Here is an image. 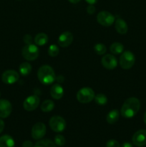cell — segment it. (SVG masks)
I'll use <instances>...</instances> for the list:
<instances>
[{
    "label": "cell",
    "mask_w": 146,
    "mask_h": 147,
    "mask_svg": "<svg viewBox=\"0 0 146 147\" xmlns=\"http://www.w3.org/2000/svg\"><path fill=\"white\" fill-rule=\"evenodd\" d=\"M50 95L55 100H60L64 96V89L60 83L54 84L50 89Z\"/></svg>",
    "instance_id": "15"
},
{
    "label": "cell",
    "mask_w": 146,
    "mask_h": 147,
    "mask_svg": "<svg viewBox=\"0 0 146 147\" xmlns=\"http://www.w3.org/2000/svg\"><path fill=\"white\" fill-rule=\"evenodd\" d=\"M73 34L70 32L66 31L64 32L61 33L59 36L57 42L58 45L62 47H67L72 44L73 42Z\"/></svg>",
    "instance_id": "14"
},
{
    "label": "cell",
    "mask_w": 146,
    "mask_h": 147,
    "mask_svg": "<svg viewBox=\"0 0 146 147\" xmlns=\"http://www.w3.org/2000/svg\"><path fill=\"white\" fill-rule=\"evenodd\" d=\"M54 142L56 144V146H63L65 144V138L64 137V136L61 134H57L56 135L55 137H54Z\"/></svg>",
    "instance_id": "27"
},
{
    "label": "cell",
    "mask_w": 146,
    "mask_h": 147,
    "mask_svg": "<svg viewBox=\"0 0 146 147\" xmlns=\"http://www.w3.org/2000/svg\"><path fill=\"white\" fill-rule=\"evenodd\" d=\"M48 36L47 34L43 32H40L39 34H37L35 36L34 39V41L35 45H37V46H44L48 42Z\"/></svg>",
    "instance_id": "19"
},
{
    "label": "cell",
    "mask_w": 146,
    "mask_h": 147,
    "mask_svg": "<svg viewBox=\"0 0 146 147\" xmlns=\"http://www.w3.org/2000/svg\"><path fill=\"white\" fill-rule=\"evenodd\" d=\"M94 101L100 106H104L107 103V96L102 93H98L94 96Z\"/></svg>",
    "instance_id": "25"
},
{
    "label": "cell",
    "mask_w": 146,
    "mask_h": 147,
    "mask_svg": "<svg viewBox=\"0 0 146 147\" xmlns=\"http://www.w3.org/2000/svg\"><path fill=\"white\" fill-rule=\"evenodd\" d=\"M143 120H144V123L146 125V112L145 113V115H144V119H143Z\"/></svg>",
    "instance_id": "36"
},
{
    "label": "cell",
    "mask_w": 146,
    "mask_h": 147,
    "mask_svg": "<svg viewBox=\"0 0 146 147\" xmlns=\"http://www.w3.org/2000/svg\"><path fill=\"white\" fill-rule=\"evenodd\" d=\"M21 55L27 61L35 60L40 55V50L38 48V46L33 43L26 45L21 50Z\"/></svg>",
    "instance_id": "3"
},
{
    "label": "cell",
    "mask_w": 146,
    "mask_h": 147,
    "mask_svg": "<svg viewBox=\"0 0 146 147\" xmlns=\"http://www.w3.org/2000/svg\"><path fill=\"white\" fill-rule=\"evenodd\" d=\"M94 92L91 88L84 87L80 89L77 93V100L81 103H89L94 100Z\"/></svg>",
    "instance_id": "5"
},
{
    "label": "cell",
    "mask_w": 146,
    "mask_h": 147,
    "mask_svg": "<svg viewBox=\"0 0 146 147\" xmlns=\"http://www.w3.org/2000/svg\"><path fill=\"white\" fill-rule=\"evenodd\" d=\"M41 110L44 113H48V112L52 111L54 108V103L52 100L47 99L43 101L41 105Z\"/></svg>",
    "instance_id": "22"
},
{
    "label": "cell",
    "mask_w": 146,
    "mask_h": 147,
    "mask_svg": "<svg viewBox=\"0 0 146 147\" xmlns=\"http://www.w3.org/2000/svg\"><path fill=\"white\" fill-rule=\"evenodd\" d=\"M23 40H24V43H25L26 45L31 44V43H32L33 42L32 37H31V36L29 34H25V35L24 36V37H23Z\"/></svg>",
    "instance_id": "29"
},
{
    "label": "cell",
    "mask_w": 146,
    "mask_h": 147,
    "mask_svg": "<svg viewBox=\"0 0 146 147\" xmlns=\"http://www.w3.org/2000/svg\"><path fill=\"white\" fill-rule=\"evenodd\" d=\"M19 79V75L16 70H7L1 75V80L7 85H12Z\"/></svg>",
    "instance_id": "10"
},
{
    "label": "cell",
    "mask_w": 146,
    "mask_h": 147,
    "mask_svg": "<svg viewBox=\"0 0 146 147\" xmlns=\"http://www.w3.org/2000/svg\"><path fill=\"white\" fill-rule=\"evenodd\" d=\"M40 99L36 95L28 96L23 102V108L27 111H32L37 109L40 105Z\"/></svg>",
    "instance_id": "9"
},
{
    "label": "cell",
    "mask_w": 146,
    "mask_h": 147,
    "mask_svg": "<svg viewBox=\"0 0 146 147\" xmlns=\"http://www.w3.org/2000/svg\"><path fill=\"white\" fill-rule=\"evenodd\" d=\"M120 114V112H119L118 110H117V109H113V110L110 111L107 113V116H106V121H107V122L109 124L115 123L119 120Z\"/></svg>",
    "instance_id": "17"
},
{
    "label": "cell",
    "mask_w": 146,
    "mask_h": 147,
    "mask_svg": "<svg viewBox=\"0 0 146 147\" xmlns=\"http://www.w3.org/2000/svg\"><path fill=\"white\" fill-rule=\"evenodd\" d=\"M69 1H70V3H72V4H77V3L80 2L81 0H68Z\"/></svg>",
    "instance_id": "35"
},
{
    "label": "cell",
    "mask_w": 146,
    "mask_h": 147,
    "mask_svg": "<svg viewBox=\"0 0 146 147\" xmlns=\"http://www.w3.org/2000/svg\"><path fill=\"white\" fill-rule=\"evenodd\" d=\"M101 64L103 67L107 70H114L118 65V61L115 56L111 54L104 55L101 60Z\"/></svg>",
    "instance_id": "11"
},
{
    "label": "cell",
    "mask_w": 146,
    "mask_h": 147,
    "mask_svg": "<svg viewBox=\"0 0 146 147\" xmlns=\"http://www.w3.org/2000/svg\"><path fill=\"white\" fill-rule=\"evenodd\" d=\"M110 50L113 55L122 54L124 52V46L122 43L116 42L110 45Z\"/></svg>",
    "instance_id": "21"
},
{
    "label": "cell",
    "mask_w": 146,
    "mask_h": 147,
    "mask_svg": "<svg viewBox=\"0 0 146 147\" xmlns=\"http://www.w3.org/2000/svg\"><path fill=\"white\" fill-rule=\"evenodd\" d=\"M18 1H20V0H18Z\"/></svg>",
    "instance_id": "38"
},
{
    "label": "cell",
    "mask_w": 146,
    "mask_h": 147,
    "mask_svg": "<svg viewBox=\"0 0 146 147\" xmlns=\"http://www.w3.org/2000/svg\"><path fill=\"white\" fill-rule=\"evenodd\" d=\"M87 12L89 14H93L95 12V7L93 4H89L88 7H87Z\"/></svg>",
    "instance_id": "30"
},
{
    "label": "cell",
    "mask_w": 146,
    "mask_h": 147,
    "mask_svg": "<svg viewBox=\"0 0 146 147\" xmlns=\"http://www.w3.org/2000/svg\"><path fill=\"white\" fill-rule=\"evenodd\" d=\"M49 125L52 130L57 133H61L66 129L67 123L64 118L60 116H54L50 119Z\"/></svg>",
    "instance_id": "6"
},
{
    "label": "cell",
    "mask_w": 146,
    "mask_h": 147,
    "mask_svg": "<svg viewBox=\"0 0 146 147\" xmlns=\"http://www.w3.org/2000/svg\"><path fill=\"white\" fill-rule=\"evenodd\" d=\"M4 129V122L3 121L2 119H0V134L3 131Z\"/></svg>",
    "instance_id": "32"
},
{
    "label": "cell",
    "mask_w": 146,
    "mask_h": 147,
    "mask_svg": "<svg viewBox=\"0 0 146 147\" xmlns=\"http://www.w3.org/2000/svg\"><path fill=\"white\" fill-rule=\"evenodd\" d=\"M12 111L11 103L6 99H0V118L6 119L9 117Z\"/></svg>",
    "instance_id": "13"
},
{
    "label": "cell",
    "mask_w": 146,
    "mask_h": 147,
    "mask_svg": "<svg viewBox=\"0 0 146 147\" xmlns=\"http://www.w3.org/2000/svg\"><path fill=\"white\" fill-rule=\"evenodd\" d=\"M34 147H57L54 142L50 139H40L34 144Z\"/></svg>",
    "instance_id": "23"
},
{
    "label": "cell",
    "mask_w": 146,
    "mask_h": 147,
    "mask_svg": "<svg viewBox=\"0 0 146 147\" xmlns=\"http://www.w3.org/2000/svg\"><path fill=\"white\" fill-rule=\"evenodd\" d=\"M122 147H133V146L131 143H130V142H124V143L122 144Z\"/></svg>",
    "instance_id": "33"
},
{
    "label": "cell",
    "mask_w": 146,
    "mask_h": 147,
    "mask_svg": "<svg viewBox=\"0 0 146 147\" xmlns=\"http://www.w3.org/2000/svg\"><path fill=\"white\" fill-rule=\"evenodd\" d=\"M32 67H31V64L28 62H24L20 64L19 67V73L23 76H27L31 73Z\"/></svg>",
    "instance_id": "20"
},
{
    "label": "cell",
    "mask_w": 146,
    "mask_h": 147,
    "mask_svg": "<svg viewBox=\"0 0 146 147\" xmlns=\"http://www.w3.org/2000/svg\"><path fill=\"white\" fill-rule=\"evenodd\" d=\"M106 147H120V144L115 139H110L106 143Z\"/></svg>",
    "instance_id": "28"
},
{
    "label": "cell",
    "mask_w": 146,
    "mask_h": 147,
    "mask_svg": "<svg viewBox=\"0 0 146 147\" xmlns=\"http://www.w3.org/2000/svg\"><path fill=\"white\" fill-rule=\"evenodd\" d=\"M132 142L135 146L142 147L146 145V130L141 129L134 134L132 138Z\"/></svg>",
    "instance_id": "12"
},
{
    "label": "cell",
    "mask_w": 146,
    "mask_h": 147,
    "mask_svg": "<svg viewBox=\"0 0 146 147\" xmlns=\"http://www.w3.org/2000/svg\"><path fill=\"white\" fill-rule=\"evenodd\" d=\"M140 108V102L137 98L131 97L126 99L120 109V114L125 119L134 117Z\"/></svg>",
    "instance_id": "1"
},
{
    "label": "cell",
    "mask_w": 146,
    "mask_h": 147,
    "mask_svg": "<svg viewBox=\"0 0 146 147\" xmlns=\"http://www.w3.org/2000/svg\"><path fill=\"white\" fill-rule=\"evenodd\" d=\"M135 63V57L132 52L124 51L121 54L119 60L120 67L125 70H129L132 68Z\"/></svg>",
    "instance_id": "4"
},
{
    "label": "cell",
    "mask_w": 146,
    "mask_h": 147,
    "mask_svg": "<svg viewBox=\"0 0 146 147\" xmlns=\"http://www.w3.org/2000/svg\"><path fill=\"white\" fill-rule=\"evenodd\" d=\"M37 78L41 83L49 86L56 80V75L54 70L48 65H42L37 71Z\"/></svg>",
    "instance_id": "2"
},
{
    "label": "cell",
    "mask_w": 146,
    "mask_h": 147,
    "mask_svg": "<svg viewBox=\"0 0 146 147\" xmlns=\"http://www.w3.org/2000/svg\"><path fill=\"white\" fill-rule=\"evenodd\" d=\"M0 96H1V92H0Z\"/></svg>",
    "instance_id": "37"
},
{
    "label": "cell",
    "mask_w": 146,
    "mask_h": 147,
    "mask_svg": "<svg viewBox=\"0 0 146 147\" xmlns=\"http://www.w3.org/2000/svg\"><path fill=\"white\" fill-rule=\"evenodd\" d=\"M60 53V49L58 46L55 44H52L48 48V55L52 57H57Z\"/></svg>",
    "instance_id": "26"
},
{
    "label": "cell",
    "mask_w": 146,
    "mask_h": 147,
    "mask_svg": "<svg viewBox=\"0 0 146 147\" xmlns=\"http://www.w3.org/2000/svg\"><path fill=\"white\" fill-rule=\"evenodd\" d=\"M34 145L33 144L32 142L31 141H25V142H23L22 144V147H34Z\"/></svg>",
    "instance_id": "31"
},
{
    "label": "cell",
    "mask_w": 146,
    "mask_h": 147,
    "mask_svg": "<svg viewBox=\"0 0 146 147\" xmlns=\"http://www.w3.org/2000/svg\"><path fill=\"white\" fill-rule=\"evenodd\" d=\"M14 140L9 135H3L0 137V147H14Z\"/></svg>",
    "instance_id": "18"
},
{
    "label": "cell",
    "mask_w": 146,
    "mask_h": 147,
    "mask_svg": "<svg viewBox=\"0 0 146 147\" xmlns=\"http://www.w3.org/2000/svg\"><path fill=\"white\" fill-rule=\"evenodd\" d=\"M46 131H47V128L45 124L42 122H38L35 123L31 129V137L34 140H40L45 136Z\"/></svg>",
    "instance_id": "8"
},
{
    "label": "cell",
    "mask_w": 146,
    "mask_h": 147,
    "mask_svg": "<svg viewBox=\"0 0 146 147\" xmlns=\"http://www.w3.org/2000/svg\"><path fill=\"white\" fill-rule=\"evenodd\" d=\"M89 4H94L95 3H97V0H85Z\"/></svg>",
    "instance_id": "34"
},
{
    "label": "cell",
    "mask_w": 146,
    "mask_h": 147,
    "mask_svg": "<svg viewBox=\"0 0 146 147\" xmlns=\"http://www.w3.org/2000/svg\"><path fill=\"white\" fill-rule=\"evenodd\" d=\"M115 27L117 33L120 34H125L128 30V26L126 22L123 19H117L115 21Z\"/></svg>",
    "instance_id": "16"
},
{
    "label": "cell",
    "mask_w": 146,
    "mask_h": 147,
    "mask_svg": "<svg viewBox=\"0 0 146 147\" xmlns=\"http://www.w3.org/2000/svg\"><path fill=\"white\" fill-rule=\"evenodd\" d=\"M97 21L103 27H110L115 21V18L111 13L107 11H102L97 14Z\"/></svg>",
    "instance_id": "7"
},
{
    "label": "cell",
    "mask_w": 146,
    "mask_h": 147,
    "mask_svg": "<svg viewBox=\"0 0 146 147\" xmlns=\"http://www.w3.org/2000/svg\"><path fill=\"white\" fill-rule=\"evenodd\" d=\"M94 50L96 54L98 55H103L107 52V48L102 43H97L94 45Z\"/></svg>",
    "instance_id": "24"
}]
</instances>
